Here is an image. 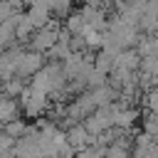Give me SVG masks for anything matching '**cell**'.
<instances>
[{"mask_svg":"<svg viewBox=\"0 0 158 158\" xmlns=\"http://www.w3.org/2000/svg\"><path fill=\"white\" fill-rule=\"evenodd\" d=\"M148 106H151V109H158V94H156V91L148 96Z\"/></svg>","mask_w":158,"mask_h":158,"instance_id":"7a4b0ae2","label":"cell"},{"mask_svg":"<svg viewBox=\"0 0 158 158\" xmlns=\"http://www.w3.org/2000/svg\"><path fill=\"white\" fill-rule=\"evenodd\" d=\"M17 116H20V104L15 99H10V96H2L0 99V123H7L12 118H17Z\"/></svg>","mask_w":158,"mask_h":158,"instance_id":"6da1fadb","label":"cell"}]
</instances>
